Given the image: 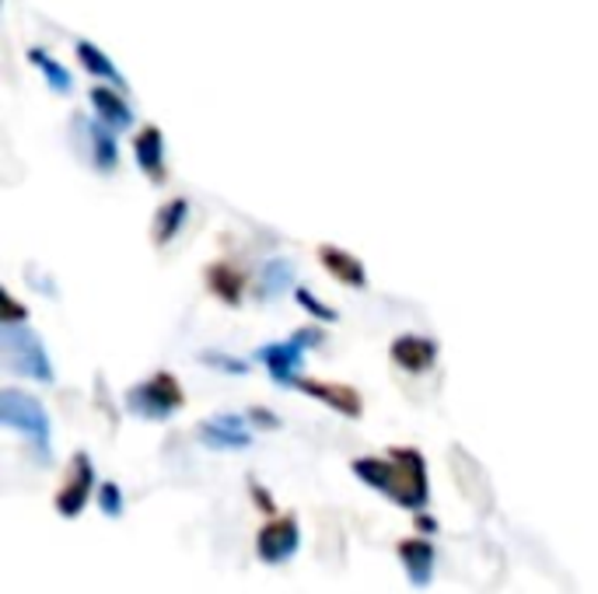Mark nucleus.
Here are the masks:
<instances>
[{"label":"nucleus","instance_id":"7","mask_svg":"<svg viewBox=\"0 0 598 594\" xmlns=\"http://www.w3.org/2000/svg\"><path fill=\"white\" fill-rule=\"evenodd\" d=\"M92 489H95V465H92V458H88L85 452H77V455L71 458L67 479H64V486L56 489L53 504H56V510H60L64 518H77L81 510H85Z\"/></svg>","mask_w":598,"mask_h":594},{"label":"nucleus","instance_id":"2","mask_svg":"<svg viewBox=\"0 0 598 594\" xmlns=\"http://www.w3.org/2000/svg\"><path fill=\"white\" fill-rule=\"evenodd\" d=\"M0 420H4L11 430H22V434L39 447V455H50V417L46 409L39 406V399L14 392V388H4L0 392Z\"/></svg>","mask_w":598,"mask_h":594},{"label":"nucleus","instance_id":"22","mask_svg":"<svg viewBox=\"0 0 598 594\" xmlns=\"http://www.w3.org/2000/svg\"><path fill=\"white\" fill-rule=\"evenodd\" d=\"M207 364H217V371H232V375H242V371H245V364H242V360L217 357V354H207Z\"/></svg>","mask_w":598,"mask_h":594},{"label":"nucleus","instance_id":"13","mask_svg":"<svg viewBox=\"0 0 598 594\" xmlns=\"http://www.w3.org/2000/svg\"><path fill=\"white\" fill-rule=\"evenodd\" d=\"M319 256H322V262H325V270L333 273L337 280H343L346 287H364V266L350 256V252H343V249H333V245H322L319 249Z\"/></svg>","mask_w":598,"mask_h":594},{"label":"nucleus","instance_id":"20","mask_svg":"<svg viewBox=\"0 0 598 594\" xmlns=\"http://www.w3.org/2000/svg\"><path fill=\"white\" fill-rule=\"evenodd\" d=\"M98 507L106 518H122V489L119 483H102L98 486Z\"/></svg>","mask_w":598,"mask_h":594},{"label":"nucleus","instance_id":"4","mask_svg":"<svg viewBox=\"0 0 598 594\" xmlns=\"http://www.w3.org/2000/svg\"><path fill=\"white\" fill-rule=\"evenodd\" d=\"M4 350H8V364L14 367L18 375H29L35 381H53L50 357H46L43 343H39L35 333L8 325V330H4Z\"/></svg>","mask_w":598,"mask_h":594},{"label":"nucleus","instance_id":"23","mask_svg":"<svg viewBox=\"0 0 598 594\" xmlns=\"http://www.w3.org/2000/svg\"><path fill=\"white\" fill-rule=\"evenodd\" d=\"M249 420H253V423H259V426H270V430H274V426H280V420H277L274 413H266V409H253Z\"/></svg>","mask_w":598,"mask_h":594},{"label":"nucleus","instance_id":"8","mask_svg":"<svg viewBox=\"0 0 598 594\" xmlns=\"http://www.w3.org/2000/svg\"><path fill=\"white\" fill-rule=\"evenodd\" d=\"M200 441L207 447H217V452H238V447L253 444V434H249V426H245L242 417L228 413V417H214V420L203 423Z\"/></svg>","mask_w":598,"mask_h":594},{"label":"nucleus","instance_id":"24","mask_svg":"<svg viewBox=\"0 0 598 594\" xmlns=\"http://www.w3.org/2000/svg\"><path fill=\"white\" fill-rule=\"evenodd\" d=\"M253 494H256V504L266 510V515H274V504H270V497H266V489L259 483H253Z\"/></svg>","mask_w":598,"mask_h":594},{"label":"nucleus","instance_id":"9","mask_svg":"<svg viewBox=\"0 0 598 594\" xmlns=\"http://www.w3.org/2000/svg\"><path fill=\"white\" fill-rule=\"evenodd\" d=\"M399 560L406 566V577L414 587H427L430 577H435V546L427 539L414 536L399 542Z\"/></svg>","mask_w":598,"mask_h":594},{"label":"nucleus","instance_id":"14","mask_svg":"<svg viewBox=\"0 0 598 594\" xmlns=\"http://www.w3.org/2000/svg\"><path fill=\"white\" fill-rule=\"evenodd\" d=\"M185 214H190V203H185L182 196L169 199L158 210V217H154V245H158V249H164V245L179 235V228L185 224Z\"/></svg>","mask_w":598,"mask_h":594},{"label":"nucleus","instance_id":"18","mask_svg":"<svg viewBox=\"0 0 598 594\" xmlns=\"http://www.w3.org/2000/svg\"><path fill=\"white\" fill-rule=\"evenodd\" d=\"M77 56H81V64H85V71H92V74H98V77H106V80H116L119 88H127V85H122V77L116 74V67H113L109 60L102 56L92 43H81V46H77Z\"/></svg>","mask_w":598,"mask_h":594},{"label":"nucleus","instance_id":"1","mask_svg":"<svg viewBox=\"0 0 598 594\" xmlns=\"http://www.w3.org/2000/svg\"><path fill=\"white\" fill-rule=\"evenodd\" d=\"M354 476L378 489L382 497L396 500L406 510H424L427 507V465L424 455L414 447H392L385 458H354L350 462Z\"/></svg>","mask_w":598,"mask_h":594},{"label":"nucleus","instance_id":"5","mask_svg":"<svg viewBox=\"0 0 598 594\" xmlns=\"http://www.w3.org/2000/svg\"><path fill=\"white\" fill-rule=\"evenodd\" d=\"M319 339H322L319 330H301V333H295L291 339L274 343V346H263L259 360L270 367V378H274L277 385H295V381H298V367H301V354L308 350V346H316Z\"/></svg>","mask_w":598,"mask_h":594},{"label":"nucleus","instance_id":"16","mask_svg":"<svg viewBox=\"0 0 598 594\" xmlns=\"http://www.w3.org/2000/svg\"><path fill=\"white\" fill-rule=\"evenodd\" d=\"M92 101H95V109H98V116L109 122V127H116V130H127L130 122H134V112L122 106V98L119 95H113V88H95L92 91Z\"/></svg>","mask_w":598,"mask_h":594},{"label":"nucleus","instance_id":"11","mask_svg":"<svg viewBox=\"0 0 598 594\" xmlns=\"http://www.w3.org/2000/svg\"><path fill=\"white\" fill-rule=\"evenodd\" d=\"M435 357H438V346L430 343L427 336H399L396 343H392V360H396L409 375L430 371Z\"/></svg>","mask_w":598,"mask_h":594},{"label":"nucleus","instance_id":"19","mask_svg":"<svg viewBox=\"0 0 598 594\" xmlns=\"http://www.w3.org/2000/svg\"><path fill=\"white\" fill-rule=\"evenodd\" d=\"M29 56H32V64L46 74V80H50V88H53V91H71V74H67L64 67L53 64V60H50L43 50H32Z\"/></svg>","mask_w":598,"mask_h":594},{"label":"nucleus","instance_id":"10","mask_svg":"<svg viewBox=\"0 0 598 594\" xmlns=\"http://www.w3.org/2000/svg\"><path fill=\"white\" fill-rule=\"evenodd\" d=\"M295 385L301 388V392L322 399L325 406H333L343 417H361V396L354 392V388L333 385V381H316V378H298Z\"/></svg>","mask_w":598,"mask_h":594},{"label":"nucleus","instance_id":"21","mask_svg":"<svg viewBox=\"0 0 598 594\" xmlns=\"http://www.w3.org/2000/svg\"><path fill=\"white\" fill-rule=\"evenodd\" d=\"M298 301L305 304V309H312V312H316L319 318H325V322H329V318H337V312H333V309H325V304H319V301H316V294H308L305 287H301V291H298Z\"/></svg>","mask_w":598,"mask_h":594},{"label":"nucleus","instance_id":"3","mask_svg":"<svg viewBox=\"0 0 598 594\" xmlns=\"http://www.w3.org/2000/svg\"><path fill=\"white\" fill-rule=\"evenodd\" d=\"M182 388L169 371H158L151 381H143L137 388L127 392V409L137 417H148V420H169L175 409L182 406Z\"/></svg>","mask_w":598,"mask_h":594},{"label":"nucleus","instance_id":"6","mask_svg":"<svg viewBox=\"0 0 598 594\" xmlns=\"http://www.w3.org/2000/svg\"><path fill=\"white\" fill-rule=\"evenodd\" d=\"M301 549V528L295 515H280L274 521H266L256 536V552L263 563L280 566L287 560H295V552Z\"/></svg>","mask_w":598,"mask_h":594},{"label":"nucleus","instance_id":"15","mask_svg":"<svg viewBox=\"0 0 598 594\" xmlns=\"http://www.w3.org/2000/svg\"><path fill=\"white\" fill-rule=\"evenodd\" d=\"M207 283H211V291H214L217 298H224L228 304H238L242 294H245V277L235 270L232 262H217V266H211Z\"/></svg>","mask_w":598,"mask_h":594},{"label":"nucleus","instance_id":"12","mask_svg":"<svg viewBox=\"0 0 598 594\" xmlns=\"http://www.w3.org/2000/svg\"><path fill=\"white\" fill-rule=\"evenodd\" d=\"M134 151H137L140 169L151 175V182H164V143H161L158 127L140 130V137H137V143H134Z\"/></svg>","mask_w":598,"mask_h":594},{"label":"nucleus","instance_id":"17","mask_svg":"<svg viewBox=\"0 0 598 594\" xmlns=\"http://www.w3.org/2000/svg\"><path fill=\"white\" fill-rule=\"evenodd\" d=\"M92 161H95V169H102V172H116V165H119L116 140H113L109 130H102V127H92Z\"/></svg>","mask_w":598,"mask_h":594}]
</instances>
